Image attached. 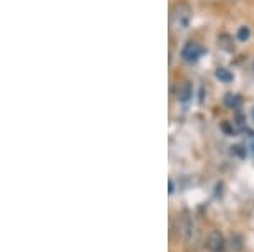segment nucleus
Here are the masks:
<instances>
[{
	"mask_svg": "<svg viewBox=\"0 0 254 252\" xmlns=\"http://www.w3.org/2000/svg\"><path fill=\"white\" fill-rule=\"evenodd\" d=\"M191 19H193V12H191L188 3H176L171 9V24H173L175 29L187 31L191 24Z\"/></svg>",
	"mask_w": 254,
	"mask_h": 252,
	"instance_id": "1",
	"label": "nucleus"
},
{
	"mask_svg": "<svg viewBox=\"0 0 254 252\" xmlns=\"http://www.w3.org/2000/svg\"><path fill=\"white\" fill-rule=\"evenodd\" d=\"M202 54H203V48L200 46L198 43H195V41H188L182 50V58L185 61H188V63H195V61H198Z\"/></svg>",
	"mask_w": 254,
	"mask_h": 252,
	"instance_id": "2",
	"label": "nucleus"
},
{
	"mask_svg": "<svg viewBox=\"0 0 254 252\" xmlns=\"http://www.w3.org/2000/svg\"><path fill=\"white\" fill-rule=\"evenodd\" d=\"M207 249L210 252H224L225 249V239L220 234V230H212L207 237Z\"/></svg>",
	"mask_w": 254,
	"mask_h": 252,
	"instance_id": "3",
	"label": "nucleus"
},
{
	"mask_svg": "<svg viewBox=\"0 0 254 252\" xmlns=\"http://www.w3.org/2000/svg\"><path fill=\"white\" fill-rule=\"evenodd\" d=\"M193 95V90H191V85L188 83V81H185V83L180 87V90H178V99L182 100V101H188L190 100V97Z\"/></svg>",
	"mask_w": 254,
	"mask_h": 252,
	"instance_id": "4",
	"label": "nucleus"
},
{
	"mask_svg": "<svg viewBox=\"0 0 254 252\" xmlns=\"http://www.w3.org/2000/svg\"><path fill=\"white\" fill-rule=\"evenodd\" d=\"M215 76L220 81H224V83H231V81L234 80V75L229 70H225V68H219V70L215 71Z\"/></svg>",
	"mask_w": 254,
	"mask_h": 252,
	"instance_id": "5",
	"label": "nucleus"
},
{
	"mask_svg": "<svg viewBox=\"0 0 254 252\" xmlns=\"http://www.w3.org/2000/svg\"><path fill=\"white\" fill-rule=\"evenodd\" d=\"M219 46H220V48H224V50H227V51H232V50H234V43H232L231 38H229L227 34L219 36Z\"/></svg>",
	"mask_w": 254,
	"mask_h": 252,
	"instance_id": "6",
	"label": "nucleus"
},
{
	"mask_svg": "<svg viewBox=\"0 0 254 252\" xmlns=\"http://www.w3.org/2000/svg\"><path fill=\"white\" fill-rule=\"evenodd\" d=\"M249 34H251V32H249V27L243 26L239 31H237V39H239V41H248L249 39Z\"/></svg>",
	"mask_w": 254,
	"mask_h": 252,
	"instance_id": "7",
	"label": "nucleus"
},
{
	"mask_svg": "<svg viewBox=\"0 0 254 252\" xmlns=\"http://www.w3.org/2000/svg\"><path fill=\"white\" fill-rule=\"evenodd\" d=\"M239 99H237V97H234V95H227V99H225V103L227 105H232V107H234V105H239Z\"/></svg>",
	"mask_w": 254,
	"mask_h": 252,
	"instance_id": "8",
	"label": "nucleus"
},
{
	"mask_svg": "<svg viewBox=\"0 0 254 252\" xmlns=\"http://www.w3.org/2000/svg\"><path fill=\"white\" fill-rule=\"evenodd\" d=\"M253 119H254V110H253Z\"/></svg>",
	"mask_w": 254,
	"mask_h": 252,
	"instance_id": "9",
	"label": "nucleus"
}]
</instances>
